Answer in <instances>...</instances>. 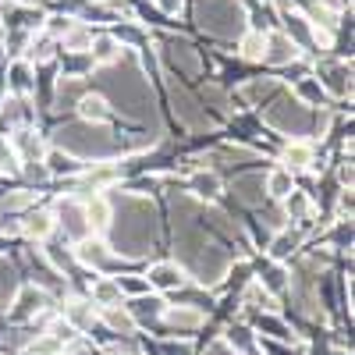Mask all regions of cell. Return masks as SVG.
<instances>
[{"label": "cell", "instance_id": "cell-1", "mask_svg": "<svg viewBox=\"0 0 355 355\" xmlns=\"http://www.w3.org/2000/svg\"><path fill=\"white\" fill-rule=\"evenodd\" d=\"M299 57V43L284 33L266 36V50H263V61H274V64H291Z\"/></svg>", "mask_w": 355, "mask_h": 355}, {"label": "cell", "instance_id": "cell-2", "mask_svg": "<svg viewBox=\"0 0 355 355\" xmlns=\"http://www.w3.org/2000/svg\"><path fill=\"white\" fill-rule=\"evenodd\" d=\"M146 281H150V288L174 291V288H182V284H185V274H182V266H174V263H157V266H150Z\"/></svg>", "mask_w": 355, "mask_h": 355}, {"label": "cell", "instance_id": "cell-3", "mask_svg": "<svg viewBox=\"0 0 355 355\" xmlns=\"http://www.w3.org/2000/svg\"><path fill=\"white\" fill-rule=\"evenodd\" d=\"M61 224H64V234H71V239H85L89 234V220H85V206L78 202H61Z\"/></svg>", "mask_w": 355, "mask_h": 355}, {"label": "cell", "instance_id": "cell-4", "mask_svg": "<svg viewBox=\"0 0 355 355\" xmlns=\"http://www.w3.org/2000/svg\"><path fill=\"white\" fill-rule=\"evenodd\" d=\"M57 227V220H53V214L50 210H33V214H25V220H21V231L28 234V239H46V234Z\"/></svg>", "mask_w": 355, "mask_h": 355}, {"label": "cell", "instance_id": "cell-5", "mask_svg": "<svg viewBox=\"0 0 355 355\" xmlns=\"http://www.w3.org/2000/svg\"><path fill=\"white\" fill-rule=\"evenodd\" d=\"M8 78H11V93H15V96H28V93L36 89V78H33V68H28V61H15L11 71H8Z\"/></svg>", "mask_w": 355, "mask_h": 355}, {"label": "cell", "instance_id": "cell-6", "mask_svg": "<svg viewBox=\"0 0 355 355\" xmlns=\"http://www.w3.org/2000/svg\"><path fill=\"white\" fill-rule=\"evenodd\" d=\"M167 306H164V299H157V295H135V299H132V306H128V313L135 316V323L139 320H146V316H150V320H157L160 313H164Z\"/></svg>", "mask_w": 355, "mask_h": 355}, {"label": "cell", "instance_id": "cell-7", "mask_svg": "<svg viewBox=\"0 0 355 355\" xmlns=\"http://www.w3.org/2000/svg\"><path fill=\"white\" fill-rule=\"evenodd\" d=\"M46 171H50V174H78V171H85V164H82L75 153L50 150V153H46Z\"/></svg>", "mask_w": 355, "mask_h": 355}, {"label": "cell", "instance_id": "cell-8", "mask_svg": "<svg viewBox=\"0 0 355 355\" xmlns=\"http://www.w3.org/2000/svg\"><path fill=\"white\" fill-rule=\"evenodd\" d=\"M167 323H171V327H178V331H189V327H199V323H202V309H182V306H167L164 313H160Z\"/></svg>", "mask_w": 355, "mask_h": 355}, {"label": "cell", "instance_id": "cell-9", "mask_svg": "<svg viewBox=\"0 0 355 355\" xmlns=\"http://www.w3.org/2000/svg\"><path fill=\"white\" fill-rule=\"evenodd\" d=\"M64 313H68V323L75 331H85V327H93V323H96V306L93 302H68Z\"/></svg>", "mask_w": 355, "mask_h": 355}, {"label": "cell", "instance_id": "cell-10", "mask_svg": "<svg viewBox=\"0 0 355 355\" xmlns=\"http://www.w3.org/2000/svg\"><path fill=\"white\" fill-rule=\"evenodd\" d=\"M121 302V288L114 277H96L93 284V306H117Z\"/></svg>", "mask_w": 355, "mask_h": 355}, {"label": "cell", "instance_id": "cell-11", "mask_svg": "<svg viewBox=\"0 0 355 355\" xmlns=\"http://www.w3.org/2000/svg\"><path fill=\"white\" fill-rule=\"evenodd\" d=\"M78 110H82V117H85V121H107V117H110V107H107V100H103V96H89V93H82V100H78Z\"/></svg>", "mask_w": 355, "mask_h": 355}, {"label": "cell", "instance_id": "cell-12", "mask_svg": "<svg viewBox=\"0 0 355 355\" xmlns=\"http://www.w3.org/2000/svg\"><path fill=\"white\" fill-rule=\"evenodd\" d=\"M309 164H313V146L309 142H295V146H288V150H284V167L288 171H302Z\"/></svg>", "mask_w": 355, "mask_h": 355}, {"label": "cell", "instance_id": "cell-13", "mask_svg": "<svg viewBox=\"0 0 355 355\" xmlns=\"http://www.w3.org/2000/svg\"><path fill=\"white\" fill-rule=\"evenodd\" d=\"M85 220H89V231L103 234V231H107V224H110V206H107L103 199H93V202L85 206Z\"/></svg>", "mask_w": 355, "mask_h": 355}, {"label": "cell", "instance_id": "cell-14", "mask_svg": "<svg viewBox=\"0 0 355 355\" xmlns=\"http://www.w3.org/2000/svg\"><path fill=\"white\" fill-rule=\"evenodd\" d=\"M291 189H295V178H291V171H288V167L270 171V178H266V192H270L274 199H284Z\"/></svg>", "mask_w": 355, "mask_h": 355}, {"label": "cell", "instance_id": "cell-15", "mask_svg": "<svg viewBox=\"0 0 355 355\" xmlns=\"http://www.w3.org/2000/svg\"><path fill=\"white\" fill-rule=\"evenodd\" d=\"M117 50H121V43H117L114 36H96V40H89V53H93V61H100V64L114 61Z\"/></svg>", "mask_w": 355, "mask_h": 355}, {"label": "cell", "instance_id": "cell-16", "mask_svg": "<svg viewBox=\"0 0 355 355\" xmlns=\"http://www.w3.org/2000/svg\"><path fill=\"white\" fill-rule=\"evenodd\" d=\"M46 306V295L36 291V288H28L21 299H18V309H15V320H25V316H36L40 309Z\"/></svg>", "mask_w": 355, "mask_h": 355}, {"label": "cell", "instance_id": "cell-17", "mask_svg": "<svg viewBox=\"0 0 355 355\" xmlns=\"http://www.w3.org/2000/svg\"><path fill=\"white\" fill-rule=\"evenodd\" d=\"M103 320L110 323L114 331H125V334H132L139 323H135V316L128 313V309H114V306H103Z\"/></svg>", "mask_w": 355, "mask_h": 355}, {"label": "cell", "instance_id": "cell-18", "mask_svg": "<svg viewBox=\"0 0 355 355\" xmlns=\"http://www.w3.org/2000/svg\"><path fill=\"white\" fill-rule=\"evenodd\" d=\"M323 75H327V78H323V85H327L334 96H348V89H352V82H345L348 78V64H338V68L323 71Z\"/></svg>", "mask_w": 355, "mask_h": 355}, {"label": "cell", "instance_id": "cell-19", "mask_svg": "<svg viewBox=\"0 0 355 355\" xmlns=\"http://www.w3.org/2000/svg\"><path fill=\"white\" fill-rule=\"evenodd\" d=\"M263 50H266V36L259 33V28L242 40V57H249V61H263Z\"/></svg>", "mask_w": 355, "mask_h": 355}, {"label": "cell", "instance_id": "cell-20", "mask_svg": "<svg viewBox=\"0 0 355 355\" xmlns=\"http://www.w3.org/2000/svg\"><path fill=\"white\" fill-rule=\"evenodd\" d=\"M192 189H196V196H202V199H214V196L220 192V182H217V174H196V178H192Z\"/></svg>", "mask_w": 355, "mask_h": 355}, {"label": "cell", "instance_id": "cell-21", "mask_svg": "<svg viewBox=\"0 0 355 355\" xmlns=\"http://www.w3.org/2000/svg\"><path fill=\"white\" fill-rule=\"evenodd\" d=\"M227 345H231V348H242V352H249V355H256L252 334H249L245 327H231V331H227Z\"/></svg>", "mask_w": 355, "mask_h": 355}, {"label": "cell", "instance_id": "cell-22", "mask_svg": "<svg viewBox=\"0 0 355 355\" xmlns=\"http://www.w3.org/2000/svg\"><path fill=\"white\" fill-rule=\"evenodd\" d=\"M256 189H263V178H242V182H239V196L245 202H259V192Z\"/></svg>", "mask_w": 355, "mask_h": 355}, {"label": "cell", "instance_id": "cell-23", "mask_svg": "<svg viewBox=\"0 0 355 355\" xmlns=\"http://www.w3.org/2000/svg\"><path fill=\"white\" fill-rule=\"evenodd\" d=\"M114 281H117V288L128 291V295H142V291H150V281H146V277H114Z\"/></svg>", "mask_w": 355, "mask_h": 355}, {"label": "cell", "instance_id": "cell-24", "mask_svg": "<svg viewBox=\"0 0 355 355\" xmlns=\"http://www.w3.org/2000/svg\"><path fill=\"white\" fill-rule=\"evenodd\" d=\"M295 245H299V234H281V239L274 242V256L281 259V256H288Z\"/></svg>", "mask_w": 355, "mask_h": 355}, {"label": "cell", "instance_id": "cell-25", "mask_svg": "<svg viewBox=\"0 0 355 355\" xmlns=\"http://www.w3.org/2000/svg\"><path fill=\"white\" fill-rule=\"evenodd\" d=\"M263 281H266V288L281 291V288H284V270H281V266H270V270L263 274Z\"/></svg>", "mask_w": 355, "mask_h": 355}, {"label": "cell", "instance_id": "cell-26", "mask_svg": "<svg viewBox=\"0 0 355 355\" xmlns=\"http://www.w3.org/2000/svg\"><path fill=\"white\" fill-rule=\"evenodd\" d=\"M299 93H302L306 100L320 103V100H323V85H320V82H302V85H299Z\"/></svg>", "mask_w": 355, "mask_h": 355}, {"label": "cell", "instance_id": "cell-27", "mask_svg": "<svg viewBox=\"0 0 355 355\" xmlns=\"http://www.w3.org/2000/svg\"><path fill=\"white\" fill-rule=\"evenodd\" d=\"M157 8H160V15L174 18L178 11H182V0H157Z\"/></svg>", "mask_w": 355, "mask_h": 355}, {"label": "cell", "instance_id": "cell-28", "mask_svg": "<svg viewBox=\"0 0 355 355\" xmlns=\"http://www.w3.org/2000/svg\"><path fill=\"white\" fill-rule=\"evenodd\" d=\"M323 8H331V11H348V0H320Z\"/></svg>", "mask_w": 355, "mask_h": 355}]
</instances>
